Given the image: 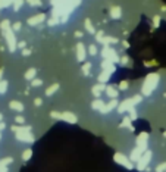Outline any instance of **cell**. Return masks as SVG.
<instances>
[{"label": "cell", "mask_w": 166, "mask_h": 172, "mask_svg": "<svg viewBox=\"0 0 166 172\" xmlns=\"http://www.w3.org/2000/svg\"><path fill=\"white\" fill-rule=\"evenodd\" d=\"M157 81H159V75L157 74H150L149 77L146 78V83H144V87H143V93L144 94H150L151 88L156 87Z\"/></svg>", "instance_id": "7a4b0ae2"}, {"label": "cell", "mask_w": 166, "mask_h": 172, "mask_svg": "<svg viewBox=\"0 0 166 172\" xmlns=\"http://www.w3.org/2000/svg\"><path fill=\"white\" fill-rule=\"evenodd\" d=\"M16 122H19V124H22V122H24V119H22V118L19 116V118H16Z\"/></svg>", "instance_id": "484cf974"}, {"label": "cell", "mask_w": 166, "mask_h": 172, "mask_svg": "<svg viewBox=\"0 0 166 172\" xmlns=\"http://www.w3.org/2000/svg\"><path fill=\"white\" fill-rule=\"evenodd\" d=\"M90 68H91V63H85L83 66V71L85 72V75H88V71H90Z\"/></svg>", "instance_id": "d6986e66"}, {"label": "cell", "mask_w": 166, "mask_h": 172, "mask_svg": "<svg viewBox=\"0 0 166 172\" xmlns=\"http://www.w3.org/2000/svg\"><path fill=\"white\" fill-rule=\"evenodd\" d=\"M85 30H87L90 34H94V33H96V30H94V27L91 25L90 19H85Z\"/></svg>", "instance_id": "ba28073f"}, {"label": "cell", "mask_w": 166, "mask_h": 172, "mask_svg": "<svg viewBox=\"0 0 166 172\" xmlns=\"http://www.w3.org/2000/svg\"><path fill=\"white\" fill-rule=\"evenodd\" d=\"M121 88H127V83H125V81H124V83L121 84Z\"/></svg>", "instance_id": "4316f807"}, {"label": "cell", "mask_w": 166, "mask_h": 172, "mask_svg": "<svg viewBox=\"0 0 166 172\" xmlns=\"http://www.w3.org/2000/svg\"><path fill=\"white\" fill-rule=\"evenodd\" d=\"M103 43L104 44H116L118 43V38H115V37H104V40H103Z\"/></svg>", "instance_id": "9c48e42d"}, {"label": "cell", "mask_w": 166, "mask_h": 172, "mask_svg": "<svg viewBox=\"0 0 166 172\" xmlns=\"http://www.w3.org/2000/svg\"><path fill=\"white\" fill-rule=\"evenodd\" d=\"M101 54H103V56H104V57H106V59H107L109 62H112V63H113V62H118V60H119V59H118L116 52H115V50H113L112 47H107V46H106V47L103 49Z\"/></svg>", "instance_id": "3957f363"}, {"label": "cell", "mask_w": 166, "mask_h": 172, "mask_svg": "<svg viewBox=\"0 0 166 172\" xmlns=\"http://www.w3.org/2000/svg\"><path fill=\"white\" fill-rule=\"evenodd\" d=\"M77 59H78L80 62H83L84 59H85V47H84L83 43H78V44H77Z\"/></svg>", "instance_id": "277c9868"}, {"label": "cell", "mask_w": 166, "mask_h": 172, "mask_svg": "<svg viewBox=\"0 0 166 172\" xmlns=\"http://www.w3.org/2000/svg\"><path fill=\"white\" fill-rule=\"evenodd\" d=\"M30 6H41V0H27Z\"/></svg>", "instance_id": "9a60e30c"}, {"label": "cell", "mask_w": 166, "mask_h": 172, "mask_svg": "<svg viewBox=\"0 0 166 172\" xmlns=\"http://www.w3.org/2000/svg\"><path fill=\"white\" fill-rule=\"evenodd\" d=\"M88 50H90V54H93V56H94V54H97V47H96L94 44H91Z\"/></svg>", "instance_id": "e0dca14e"}, {"label": "cell", "mask_w": 166, "mask_h": 172, "mask_svg": "<svg viewBox=\"0 0 166 172\" xmlns=\"http://www.w3.org/2000/svg\"><path fill=\"white\" fill-rule=\"evenodd\" d=\"M75 35H77V37H81V35H83V33H81V31H77V33H75Z\"/></svg>", "instance_id": "83f0119b"}, {"label": "cell", "mask_w": 166, "mask_h": 172, "mask_svg": "<svg viewBox=\"0 0 166 172\" xmlns=\"http://www.w3.org/2000/svg\"><path fill=\"white\" fill-rule=\"evenodd\" d=\"M0 9H1V4H0Z\"/></svg>", "instance_id": "f546056e"}, {"label": "cell", "mask_w": 166, "mask_h": 172, "mask_svg": "<svg viewBox=\"0 0 166 172\" xmlns=\"http://www.w3.org/2000/svg\"><path fill=\"white\" fill-rule=\"evenodd\" d=\"M106 91H107V94H109L110 97H116V96H118V91L115 90V88H112V87L106 88Z\"/></svg>", "instance_id": "7c38bea8"}, {"label": "cell", "mask_w": 166, "mask_h": 172, "mask_svg": "<svg viewBox=\"0 0 166 172\" xmlns=\"http://www.w3.org/2000/svg\"><path fill=\"white\" fill-rule=\"evenodd\" d=\"M110 16L113 18V19H119V18L122 16V10H121L119 6H113L110 9Z\"/></svg>", "instance_id": "8992f818"}, {"label": "cell", "mask_w": 166, "mask_h": 172, "mask_svg": "<svg viewBox=\"0 0 166 172\" xmlns=\"http://www.w3.org/2000/svg\"><path fill=\"white\" fill-rule=\"evenodd\" d=\"M3 33V37H4V40H6V44H7V47H9V52H15L16 50V38H15V34H13V30H12V27L10 28H6V30H3L1 31Z\"/></svg>", "instance_id": "6da1fadb"}, {"label": "cell", "mask_w": 166, "mask_h": 172, "mask_svg": "<svg viewBox=\"0 0 166 172\" xmlns=\"http://www.w3.org/2000/svg\"><path fill=\"white\" fill-rule=\"evenodd\" d=\"M12 30H13V31H19V30H21V22H15V24L12 25Z\"/></svg>", "instance_id": "44dd1931"}, {"label": "cell", "mask_w": 166, "mask_h": 172, "mask_svg": "<svg viewBox=\"0 0 166 172\" xmlns=\"http://www.w3.org/2000/svg\"><path fill=\"white\" fill-rule=\"evenodd\" d=\"M153 24H154V28H157V27H159V24H160V16H154V18H153Z\"/></svg>", "instance_id": "ac0fdd59"}, {"label": "cell", "mask_w": 166, "mask_h": 172, "mask_svg": "<svg viewBox=\"0 0 166 172\" xmlns=\"http://www.w3.org/2000/svg\"><path fill=\"white\" fill-rule=\"evenodd\" d=\"M0 119H1V115H0Z\"/></svg>", "instance_id": "f1b7e54d"}, {"label": "cell", "mask_w": 166, "mask_h": 172, "mask_svg": "<svg viewBox=\"0 0 166 172\" xmlns=\"http://www.w3.org/2000/svg\"><path fill=\"white\" fill-rule=\"evenodd\" d=\"M31 53V50L30 49H25V50H22V54H30Z\"/></svg>", "instance_id": "cb8c5ba5"}, {"label": "cell", "mask_w": 166, "mask_h": 172, "mask_svg": "<svg viewBox=\"0 0 166 172\" xmlns=\"http://www.w3.org/2000/svg\"><path fill=\"white\" fill-rule=\"evenodd\" d=\"M40 84H41V81H40V80H37V81H33V86L35 87V86H40Z\"/></svg>", "instance_id": "603a6c76"}, {"label": "cell", "mask_w": 166, "mask_h": 172, "mask_svg": "<svg viewBox=\"0 0 166 172\" xmlns=\"http://www.w3.org/2000/svg\"><path fill=\"white\" fill-rule=\"evenodd\" d=\"M127 62H128V57H127V56H125V57H122V63H127Z\"/></svg>", "instance_id": "d4e9b609"}, {"label": "cell", "mask_w": 166, "mask_h": 172, "mask_svg": "<svg viewBox=\"0 0 166 172\" xmlns=\"http://www.w3.org/2000/svg\"><path fill=\"white\" fill-rule=\"evenodd\" d=\"M6 88H7V83H6V81H1V83H0V93H4Z\"/></svg>", "instance_id": "2e32d148"}, {"label": "cell", "mask_w": 166, "mask_h": 172, "mask_svg": "<svg viewBox=\"0 0 166 172\" xmlns=\"http://www.w3.org/2000/svg\"><path fill=\"white\" fill-rule=\"evenodd\" d=\"M22 4H24V0H13V3H12V6H13V10H19Z\"/></svg>", "instance_id": "30bf717a"}, {"label": "cell", "mask_w": 166, "mask_h": 172, "mask_svg": "<svg viewBox=\"0 0 166 172\" xmlns=\"http://www.w3.org/2000/svg\"><path fill=\"white\" fill-rule=\"evenodd\" d=\"M96 40H97L99 43H103V40H104V33H103V31H99V33L96 34Z\"/></svg>", "instance_id": "5bb4252c"}, {"label": "cell", "mask_w": 166, "mask_h": 172, "mask_svg": "<svg viewBox=\"0 0 166 172\" xmlns=\"http://www.w3.org/2000/svg\"><path fill=\"white\" fill-rule=\"evenodd\" d=\"M101 66H103V69H106V72L109 71V72H113L115 71V66L112 65V62H109V60H104L103 63H101Z\"/></svg>", "instance_id": "52a82bcc"}, {"label": "cell", "mask_w": 166, "mask_h": 172, "mask_svg": "<svg viewBox=\"0 0 166 172\" xmlns=\"http://www.w3.org/2000/svg\"><path fill=\"white\" fill-rule=\"evenodd\" d=\"M109 78V72H103L101 75H100V81H106Z\"/></svg>", "instance_id": "ffe728a7"}, {"label": "cell", "mask_w": 166, "mask_h": 172, "mask_svg": "<svg viewBox=\"0 0 166 172\" xmlns=\"http://www.w3.org/2000/svg\"><path fill=\"white\" fill-rule=\"evenodd\" d=\"M34 77H35V69H30V71L25 74V78H27V80H31Z\"/></svg>", "instance_id": "4fadbf2b"}, {"label": "cell", "mask_w": 166, "mask_h": 172, "mask_svg": "<svg viewBox=\"0 0 166 172\" xmlns=\"http://www.w3.org/2000/svg\"><path fill=\"white\" fill-rule=\"evenodd\" d=\"M44 19H46V15H44V13H38L37 16L30 18V19H28V24H30V25H37V24L43 22Z\"/></svg>", "instance_id": "5b68a950"}, {"label": "cell", "mask_w": 166, "mask_h": 172, "mask_svg": "<svg viewBox=\"0 0 166 172\" xmlns=\"http://www.w3.org/2000/svg\"><path fill=\"white\" fill-rule=\"evenodd\" d=\"M10 107H12L13 110H22V109H24V106L21 103H18V102H12V103H10Z\"/></svg>", "instance_id": "8fae6325"}, {"label": "cell", "mask_w": 166, "mask_h": 172, "mask_svg": "<svg viewBox=\"0 0 166 172\" xmlns=\"http://www.w3.org/2000/svg\"><path fill=\"white\" fill-rule=\"evenodd\" d=\"M57 87H59V86H53V87H51V88H50V90H47V94H49V96H50L51 93H54V91L57 90Z\"/></svg>", "instance_id": "7402d4cb"}]
</instances>
